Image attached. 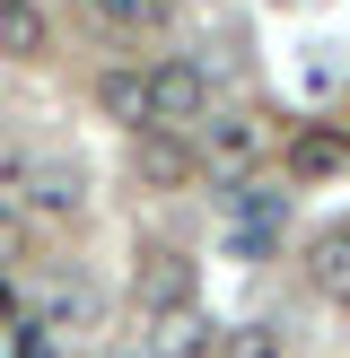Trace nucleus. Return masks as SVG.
<instances>
[{"instance_id": "39448f33", "label": "nucleus", "mask_w": 350, "mask_h": 358, "mask_svg": "<svg viewBox=\"0 0 350 358\" xmlns=\"http://www.w3.org/2000/svg\"><path fill=\"white\" fill-rule=\"evenodd\" d=\"M280 166H289L298 184H324V175L350 166V131H332V122H298V131L280 140Z\"/></svg>"}, {"instance_id": "f8f14e48", "label": "nucleus", "mask_w": 350, "mask_h": 358, "mask_svg": "<svg viewBox=\"0 0 350 358\" xmlns=\"http://www.w3.org/2000/svg\"><path fill=\"white\" fill-rule=\"evenodd\" d=\"M27 254H35V219L18 201H0V271H18Z\"/></svg>"}, {"instance_id": "9d476101", "label": "nucleus", "mask_w": 350, "mask_h": 358, "mask_svg": "<svg viewBox=\"0 0 350 358\" xmlns=\"http://www.w3.org/2000/svg\"><path fill=\"white\" fill-rule=\"evenodd\" d=\"M52 52V17L35 0H0V62H44Z\"/></svg>"}, {"instance_id": "9b49d317", "label": "nucleus", "mask_w": 350, "mask_h": 358, "mask_svg": "<svg viewBox=\"0 0 350 358\" xmlns=\"http://www.w3.org/2000/svg\"><path fill=\"white\" fill-rule=\"evenodd\" d=\"M97 105L122 122V131H149V79H140V62H114V70H97Z\"/></svg>"}, {"instance_id": "f03ea898", "label": "nucleus", "mask_w": 350, "mask_h": 358, "mask_svg": "<svg viewBox=\"0 0 350 358\" xmlns=\"http://www.w3.org/2000/svg\"><path fill=\"white\" fill-rule=\"evenodd\" d=\"M0 184H9L0 201H18L27 219H79V210H88V175L62 166V157H9Z\"/></svg>"}, {"instance_id": "1a4fd4ad", "label": "nucleus", "mask_w": 350, "mask_h": 358, "mask_svg": "<svg viewBox=\"0 0 350 358\" xmlns=\"http://www.w3.org/2000/svg\"><path fill=\"white\" fill-rule=\"evenodd\" d=\"M307 289H315V297H332V306H350V227L307 236Z\"/></svg>"}, {"instance_id": "20e7f679", "label": "nucleus", "mask_w": 350, "mask_h": 358, "mask_svg": "<svg viewBox=\"0 0 350 358\" xmlns=\"http://www.w3.org/2000/svg\"><path fill=\"white\" fill-rule=\"evenodd\" d=\"M192 140H175V131H132V184L140 192H184L192 184Z\"/></svg>"}, {"instance_id": "f257e3e1", "label": "nucleus", "mask_w": 350, "mask_h": 358, "mask_svg": "<svg viewBox=\"0 0 350 358\" xmlns=\"http://www.w3.org/2000/svg\"><path fill=\"white\" fill-rule=\"evenodd\" d=\"M262 157H272V122L245 114V105H219V114L192 122V166H210V175H227V184H245Z\"/></svg>"}, {"instance_id": "0eeeda50", "label": "nucleus", "mask_w": 350, "mask_h": 358, "mask_svg": "<svg viewBox=\"0 0 350 358\" xmlns=\"http://www.w3.org/2000/svg\"><path fill=\"white\" fill-rule=\"evenodd\" d=\"M88 9H97V27L114 44H158L175 27V0H88Z\"/></svg>"}, {"instance_id": "423d86ee", "label": "nucleus", "mask_w": 350, "mask_h": 358, "mask_svg": "<svg viewBox=\"0 0 350 358\" xmlns=\"http://www.w3.org/2000/svg\"><path fill=\"white\" fill-rule=\"evenodd\" d=\"M132 297H140V315L192 306V254H175V245H158V254H140V271H132Z\"/></svg>"}, {"instance_id": "6e6552de", "label": "nucleus", "mask_w": 350, "mask_h": 358, "mask_svg": "<svg viewBox=\"0 0 350 358\" xmlns=\"http://www.w3.org/2000/svg\"><path fill=\"white\" fill-rule=\"evenodd\" d=\"M149 324V350L140 358H202L210 350V315L202 306H167V315H140Z\"/></svg>"}, {"instance_id": "7ed1b4c3", "label": "nucleus", "mask_w": 350, "mask_h": 358, "mask_svg": "<svg viewBox=\"0 0 350 358\" xmlns=\"http://www.w3.org/2000/svg\"><path fill=\"white\" fill-rule=\"evenodd\" d=\"M140 79H149V131L192 140V122L210 114V70L192 62V52H167V62H149Z\"/></svg>"}]
</instances>
